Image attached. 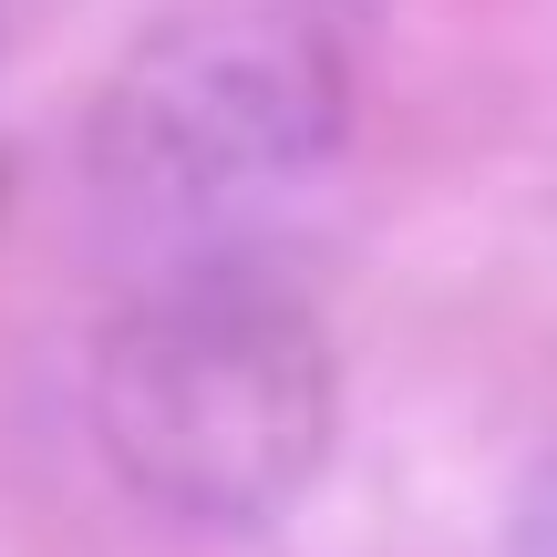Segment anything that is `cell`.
<instances>
[{
  "instance_id": "277c9868",
  "label": "cell",
  "mask_w": 557,
  "mask_h": 557,
  "mask_svg": "<svg viewBox=\"0 0 557 557\" xmlns=\"http://www.w3.org/2000/svg\"><path fill=\"white\" fill-rule=\"evenodd\" d=\"M320 11H351V0H320Z\"/></svg>"
},
{
  "instance_id": "3957f363",
  "label": "cell",
  "mask_w": 557,
  "mask_h": 557,
  "mask_svg": "<svg viewBox=\"0 0 557 557\" xmlns=\"http://www.w3.org/2000/svg\"><path fill=\"white\" fill-rule=\"evenodd\" d=\"M517 557H557V475H547V496H537V517H527V547Z\"/></svg>"
},
{
  "instance_id": "6da1fadb",
  "label": "cell",
  "mask_w": 557,
  "mask_h": 557,
  "mask_svg": "<svg viewBox=\"0 0 557 557\" xmlns=\"http://www.w3.org/2000/svg\"><path fill=\"white\" fill-rule=\"evenodd\" d=\"M341 423L331 341L248 269H186L94 341V434L176 527H248L310 496Z\"/></svg>"
},
{
  "instance_id": "7a4b0ae2",
  "label": "cell",
  "mask_w": 557,
  "mask_h": 557,
  "mask_svg": "<svg viewBox=\"0 0 557 557\" xmlns=\"http://www.w3.org/2000/svg\"><path fill=\"white\" fill-rule=\"evenodd\" d=\"M341 145V62L310 21L278 11H197L124 52L103 83L83 176L124 227H218L278 197Z\"/></svg>"
}]
</instances>
